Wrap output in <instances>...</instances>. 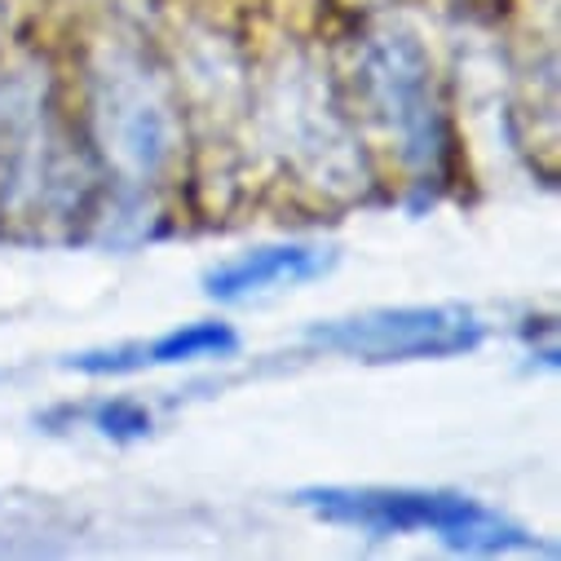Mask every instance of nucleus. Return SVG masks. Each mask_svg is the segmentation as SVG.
<instances>
[{
  "instance_id": "4",
  "label": "nucleus",
  "mask_w": 561,
  "mask_h": 561,
  "mask_svg": "<svg viewBox=\"0 0 561 561\" xmlns=\"http://www.w3.org/2000/svg\"><path fill=\"white\" fill-rule=\"evenodd\" d=\"M239 345V336L226 323H191L169 332L156 345H137V350H115V354H80L67 358V367L102 376V371H137V367H156V363H191V358H213V354H230Z\"/></svg>"
},
{
  "instance_id": "3",
  "label": "nucleus",
  "mask_w": 561,
  "mask_h": 561,
  "mask_svg": "<svg viewBox=\"0 0 561 561\" xmlns=\"http://www.w3.org/2000/svg\"><path fill=\"white\" fill-rule=\"evenodd\" d=\"M323 265H328V256L319 248H261V252H248V256L213 270L204 278V293L217 301H239V297H252V293H265L278 284L314 278Z\"/></svg>"
},
{
  "instance_id": "1",
  "label": "nucleus",
  "mask_w": 561,
  "mask_h": 561,
  "mask_svg": "<svg viewBox=\"0 0 561 561\" xmlns=\"http://www.w3.org/2000/svg\"><path fill=\"white\" fill-rule=\"evenodd\" d=\"M297 504L363 526L371 535H411L434 530L443 543L460 552H504V548H530L535 539L504 517L486 513L469 495L451 491H407V486H306L297 491Z\"/></svg>"
},
{
  "instance_id": "5",
  "label": "nucleus",
  "mask_w": 561,
  "mask_h": 561,
  "mask_svg": "<svg viewBox=\"0 0 561 561\" xmlns=\"http://www.w3.org/2000/svg\"><path fill=\"white\" fill-rule=\"evenodd\" d=\"M98 430L115 434V438H142V434H151V415L133 402H106V407H98Z\"/></svg>"
},
{
  "instance_id": "2",
  "label": "nucleus",
  "mask_w": 561,
  "mask_h": 561,
  "mask_svg": "<svg viewBox=\"0 0 561 561\" xmlns=\"http://www.w3.org/2000/svg\"><path fill=\"white\" fill-rule=\"evenodd\" d=\"M310 341L328 350L363 354L367 363H402V358H447L465 354L482 341V328L469 310L456 306H415V310H376L363 319H345L332 328H314Z\"/></svg>"
}]
</instances>
